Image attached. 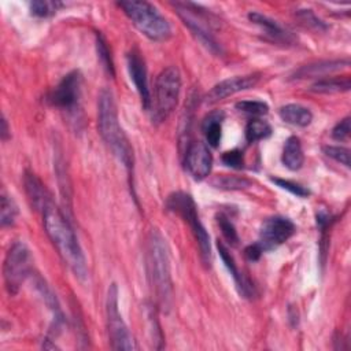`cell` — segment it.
<instances>
[{
	"instance_id": "5",
	"label": "cell",
	"mask_w": 351,
	"mask_h": 351,
	"mask_svg": "<svg viewBox=\"0 0 351 351\" xmlns=\"http://www.w3.org/2000/svg\"><path fill=\"white\" fill-rule=\"evenodd\" d=\"M181 92V74L177 67L163 69L155 81L154 97H151V119L155 125L165 122L176 110Z\"/></svg>"
},
{
	"instance_id": "24",
	"label": "cell",
	"mask_w": 351,
	"mask_h": 351,
	"mask_svg": "<svg viewBox=\"0 0 351 351\" xmlns=\"http://www.w3.org/2000/svg\"><path fill=\"white\" fill-rule=\"evenodd\" d=\"M18 215V206L14 202L12 196L7 195L5 192L1 193V203H0V222L1 226H11L14 225Z\"/></svg>"
},
{
	"instance_id": "3",
	"label": "cell",
	"mask_w": 351,
	"mask_h": 351,
	"mask_svg": "<svg viewBox=\"0 0 351 351\" xmlns=\"http://www.w3.org/2000/svg\"><path fill=\"white\" fill-rule=\"evenodd\" d=\"M148 271L158 304L167 311L173 300V281L167 243L158 229L148 236Z\"/></svg>"
},
{
	"instance_id": "28",
	"label": "cell",
	"mask_w": 351,
	"mask_h": 351,
	"mask_svg": "<svg viewBox=\"0 0 351 351\" xmlns=\"http://www.w3.org/2000/svg\"><path fill=\"white\" fill-rule=\"evenodd\" d=\"M236 108L254 118H261L269 112V106L261 100H241L236 103Z\"/></svg>"
},
{
	"instance_id": "11",
	"label": "cell",
	"mask_w": 351,
	"mask_h": 351,
	"mask_svg": "<svg viewBox=\"0 0 351 351\" xmlns=\"http://www.w3.org/2000/svg\"><path fill=\"white\" fill-rule=\"evenodd\" d=\"M296 232L295 223L282 215H273L266 218L259 229V240L256 241L263 252L276 250L288 241Z\"/></svg>"
},
{
	"instance_id": "22",
	"label": "cell",
	"mask_w": 351,
	"mask_h": 351,
	"mask_svg": "<svg viewBox=\"0 0 351 351\" xmlns=\"http://www.w3.org/2000/svg\"><path fill=\"white\" fill-rule=\"evenodd\" d=\"M350 88H351V80H350L348 75H344V77H325V78H321V80L315 81L310 86V92L332 95V93L348 92Z\"/></svg>"
},
{
	"instance_id": "13",
	"label": "cell",
	"mask_w": 351,
	"mask_h": 351,
	"mask_svg": "<svg viewBox=\"0 0 351 351\" xmlns=\"http://www.w3.org/2000/svg\"><path fill=\"white\" fill-rule=\"evenodd\" d=\"M126 63L130 80L134 84V88L140 96L141 104L144 110H149L151 106V92L148 86V74H147V66L145 60L141 55V52L137 48H133L126 55Z\"/></svg>"
},
{
	"instance_id": "18",
	"label": "cell",
	"mask_w": 351,
	"mask_h": 351,
	"mask_svg": "<svg viewBox=\"0 0 351 351\" xmlns=\"http://www.w3.org/2000/svg\"><path fill=\"white\" fill-rule=\"evenodd\" d=\"M23 181H25V189H26V193H27V197H29V202H30L32 207L36 208V210L43 211L45 204L48 202H51L45 186L43 185L40 178L32 171L25 173V180Z\"/></svg>"
},
{
	"instance_id": "10",
	"label": "cell",
	"mask_w": 351,
	"mask_h": 351,
	"mask_svg": "<svg viewBox=\"0 0 351 351\" xmlns=\"http://www.w3.org/2000/svg\"><path fill=\"white\" fill-rule=\"evenodd\" d=\"M173 5L176 7V11L178 16L182 19L184 25L188 26L191 33L199 40L202 45H204L210 52L215 55L222 52L221 45L214 38V36L207 29V26L203 23L204 18L202 15V11H197L199 5L193 3H178V1L174 3Z\"/></svg>"
},
{
	"instance_id": "9",
	"label": "cell",
	"mask_w": 351,
	"mask_h": 351,
	"mask_svg": "<svg viewBox=\"0 0 351 351\" xmlns=\"http://www.w3.org/2000/svg\"><path fill=\"white\" fill-rule=\"evenodd\" d=\"M82 74L78 70L67 73L48 93L47 101L60 110L74 111L81 99Z\"/></svg>"
},
{
	"instance_id": "31",
	"label": "cell",
	"mask_w": 351,
	"mask_h": 351,
	"mask_svg": "<svg viewBox=\"0 0 351 351\" xmlns=\"http://www.w3.org/2000/svg\"><path fill=\"white\" fill-rule=\"evenodd\" d=\"M298 18L300 19V22L306 26V27H310V29H314V30H318V32H324L328 29V25L321 21L314 12L313 10H299L296 12Z\"/></svg>"
},
{
	"instance_id": "25",
	"label": "cell",
	"mask_w": 351,
	"mask_h": 351,
	"mask_svg": "<svg viewBox=\"0 0 351 351\" xmlns=\"http://www.w3.org/2000/svg\"><path fill=\"white\" fill-rule=\"evenodd\" d=\"M64 4L60 1H49V0H36L29 4V10L32 15L38 18H47L59 11Z\"/></svg>"
},
{
	"instance_id": "26",
	"label": "cell",
	"mask_w": 351,
	"mask_h": 351,
	"mask_svg": "<svg viewBox=\"0 0 351 351\" xmlns=\"http://www.w3.org/2000/svg\"><path fill=\"white\" fill-rule=\"evenodd\" d=\"M96 48H97V56L100 63L103 64V67L106 69V71L110 75H114V62H112V56L110 52V48L107 45L106 38L103 37V34L96 33Z\"/></svg>"
},
{
	"instance_id": "12",
	"label": "cell",
	"mask_w": 351,
	"mask_h": 351,
	"mask_svg": "<svg viewBox=\"0 0 351 351\" xmlns=\"http://www.w3.org/2000/svg\"><path fill=\"white\" fill-rule=\"evenodd\" d=\"M184 167L195 181L204 180L213 169V155L208 145L202 141L188 144L184 154Z\"/></svg>"
},
{
	"instance_id": "16",
	"label": "cell",
	"mask_w": 351,
	"mask_h": 351,
	"mask_svg": "<svg viewBox=\"0 0 351 351\" xmlns=\"http://www.w3.org/2000/svg\"><path fill=\"white\" fill-rule=\"evenodd\" d=\"M350 66L348 59H330V60H318L314 63L304 64L293 71L291 75L292 80H306V78H325L332 73H336L344 67Z\"/></svg>"
},
{
	"instance_id": "36",
	"label": "cell",
	"mask_w": 351,
	"mask_h": 351,
	"mask_svg": "<svg viewBox=\"0 0 351 351\" xmlns=\"http://www.w3.org/2000/svg\"><path fill=\"white\" fill-rule=\"evenodd\" d=\"M0 134H1V140L3 141H7L11 136V132H10V128H8V123H7V119L3 115L1 117V129H0Z\"/></svg>"
},
{
	"instance_id": "20",
	"label": "cell",
	"mask_w": 351,
	"mask_h": 351,
	"mask_svg": "<svg viewBox=\"0 0 351 351\" xmlns=\"http://www.w3.org/2000/svg\"><path fill=\"white\" fill-rule=\"evenodd\" d=\"M278 115L285 123H289L298 128H306L313 121V112L307 107L298 103H289V104L281 106L278 110Z\"/></svg>"
},
{
	"instance_id": "34",
	"label": "cell",
	"mask_w": 351,
	"mask_h": 351,
	"mask_svg": "<svg viewBox=\"0 0 351 351\" xmlns=\"http://www.w3.org/2000/svg\"><path fill=\"white\" fill-rule=\"evenodd\" d=\"M222 162L232 169H241L244 166V156L240 149H230L223 152Z\"/></svg>"
},
{
	"instance_id": "8",
	"label": "cell",
	"mask_w": 351,
	"mask_h": 351,
	"mask_svg": "<svg viewBox=\"0 0 351 351\" xmlns=\"http://www.w3.org/2000/svg\"><path fill=\"white\" fill-rule=\"evenodd\" d=\"M4 282L10 295H15L32 274V254L23 241H15L4 259Z\"/></svg>"
},
{
	"instance_id": "33",
	"label": "cell",
	"mask_w": 351,
	"mask_h": 351,
	"mask_svg": "<svg viewBox=\"0 0 351 351\" xmlns=\"http://www.w3.org/2000/svg\"><path fill=\"white\" fill-rule=\"evenodd\" d=\"M350 117L343 118L341 121H339L335 128L332 129V137L337 141H346L350 137V132H351V123H350Z\"/></svg>"
},
{
	"instance_id": "1",
	"label": "cell",
	"mask_w": 351,
	"mask_h": 351,
	"mask_svg": "<svg viewBox=\"0 0 351 351\" xmlns=\"http://www.w3.org/2000/svg\"><path fill=\"white\" fill-rule=\"evenodd\" d=\"M43 222L45 232L58 250V254L77 278L84 281L88 277V266L77 236L63 215V213L51 202L43 208Z\"/></svg>"
},
{
	"instance_id": "23",
	"label": "cell",
	"mask_w": 351,
	"mask_h": 351,
	"mask_svg": "<svg viewBox=\"0 0 351 351\" xmlns=\"http://www.w3.org/2000/svg\"><path fill=\"white\" fill-rule=\"evenodd\" d=\"M270 134H271V126L261 118H252L245 125V140L248 143H256V141L265 140L270 137Z\"/></svg>"
},
{
	"instance_id": "30",
	"label": "cell",
	"mask_w": 351,
	"mask_h": 351,
	"mask_svg": "<svg viewBox=\"0 0 351 351\" xmlns=\"http://www.w3.org/2000/svg\"><path fill=\"white\" fill-rule=\"evenodd\" d=\"M270 180H271L277 186H280L281 189H285V191H288L289 193H292V195H295V196H298V197L304 199V197L310 196V191H308L306 186H303L302 184H299V182H295V181H291V180L278 178V177H271Z\"/></svg>"
},
{
	"instance_id": "32",
	"label": "cell",
	"mask_w": 351,
	"mask_h": 351,
	"mask_svg": "<svg viewBox=\"0 0 351 351\" xmlns=\"http://www.w3.org/2000/svg\"><path fill=\"white\" fill-rule=\"evenodd\" d=\"M324 154L329 158H332L333 160H336L337 163L350 167V149L346 147H340V145H325L322 148Z\"/></svg>"
},
{
	"instance_id": "27",
	"label": "cell",
	"mask_w": 351,
	"mask_h": 351,
	"mask_svg": "<svg viewBox=\"0 0 351 351\" xmlns=\"http://www.w3.org/2000/svg\"><path fill=\"white\" fill-rule=\"evenodd\" d=\"M213 185L219 189H244L251 185V181L239 176H219L213 181Z\"/></svg>"
},
{
	"instance_id": "6",
	"label": "cell",
	"mask_w": 351,
	"mask_h": 351,
	"mask_svg": "<svg viewBox=\"0 0 351 351\" xmlns=\"http://www.w3.org/2000/svg\"><path fill=\"white\" fill-rule=\"evenodd\" d=\"M166 208L174 214H177L178 217H181L191 228L199 250H200V256L202 261L206 265H210L211 262V243H210V236L206 230V228L203 226L199 213H197V207L195 204L193 197L186 193V192H173L167 196L166 203H165Z\"/></svg>"
},
{
	"instance_id": "35",
	"label": "cell",
	"mask_w": 351,
	"mask_h": 351,
	"mask_svg": "<svg viewBox=\"0 0 351 351\" xmlns=\"http://www.w3.org/2000/svg\"><path fill=\"white\" fill-rule=\"evenodd\" d=\"M262 254H263V250L261 248V245H259L258 243L250 244V245L245 247V250H244L245 258H247L248 261H251V262L258 261V259L262 256Z\"/></svg>"
},
{
	"instance_id": "17",
	"label": "cell",
	"mask_w": 351,
	"mask_h": 351,
	"mask_svg": "<svg viewBox=\"0 0 351 351\" xmlns=\"http://www.w3.org/2000/svg\"><path fill=\"white\" fill-rule=\"evenodd\" d=\"M217 248L219 252V256L223 262V265L226 266L228 271L232 274L236 288L239 291L240 295H243L244 298H252L254 295V285H251V282L244 277L243 273H240V270L237 269V265L234 262L233 255L229 252L228 247H225L222 243H217Z\"/></svg>"
},
{
	"instance_id": "15",
	"label": "cell",
	"mask_w": 351,
	"mask_h": 351,
	"mask_svg": "<svg viewBox=\"0 0 351 351\" xmlns=\"http://www.w3.org/2000/svg\"><path fill=\"white\" fill-rule=\"evenodd\" d=\"M248 19L255 23L256 26H259L265 34V37L267 40H270L274 44H280V45H292L295 44V36L288 32L287 29H284L277 21L271 19L270 16L258 12V11H251L248 14Z\"/></svg>"
},
{
	"instance_id": "19",
	"label": "cell",
	"mask_w": 351,
	"mask_h": 351,
	"mask_svg": "<svg viewBox=\"0 0 351 351\" xmlns=\"http://www.w3.org/2000/svg\"><path fill=\"white\" fill-rule=\"evenodd\" d=\"M281 162L291 171H296L303 166L304 154H303V148L299 137L289 136L285 140L282 147V154H281Z\"/></svg>"
},
{
	"instance_id": "2",
	"label": "cell",
	"mask_w": 351,
	"mask_h": 351,
	"mask_svg": "<svg viewBox=\"0 0 351 351\" xmlns=\"http://www.w3.org/2000/svg\"><path fill=\"white\" fill-rule=\"evenodd\" d=\"M97 125H99V133L101 138L104 140L106 145L110 148L112 155L118 159L119 163H122L126 170L130 173L133 170V148L130 145V141L123 132L117 103L114 99V95L110 89L104 88L99 93L97 100Z\"/></svg>"
},
{
	"instance_id": "4",
	"label": "cell",
	"mask_w": 351,
	"mask_h": 351,
	"mask_svg": "<svg viewBox=\"0 0 351 351\" xmlns=\"http://www.w3.org/2000/svg\"><path fill=\"white\" fill-rule=\"evenodd\" d=\"M125 15L145 37L154 41H165L171 36V26L169 21L159 12V10L144 0L119 1Z\"/></svg>"
},
{
	"instance_id": "14",
	"label": "cell",
	"mask_w": 351,
	"mask_h": 351,
	"mask_svg": "<svg viewBox=\"0 0 351 351\" xmlns=\"http://www.w3.org/2000/svg\"><path fill=\"white\" fill-rule=\"evenodd\" d=\"M259 81L258 74H248V75H236L232 78H226L215 84L204 96V101L207 104L218 103L234 93L241 90H247L254 88Z\"/></svg>"
},
{
	"instance_id": "21",
	"label": "cell",
	"mask_w": 351,
	"mask_h": 351,
	"mask_svg": "<svg viewBox=\"0 0 351 351\" xmlns=\"http://www.w3.org/2000/svg\"><path fill=\"white\" fill-rule=\"evenodd\" d=\"M222 111H211L207 114L202 122V132L207 144L213 148H217L222 138V122H223Z\"/></svg>"
},
{
	"instance_id": "29",
	"label": "cell",
	"mask_w": 351,
	"mask_h": 351,
	"mask_svg": "<svg viewBox=\"0 0 351 351\" xmlns=\"http://www.w3.org/2000/svg\"><path fill=\"white\" fill-rule=\"evenodd\" d=\"M217 222H218V226L223 234V237L226 239V241L230 244V245H237L240 239H239V234H237V230L233 225V222L223 214H218L217 215Z\"/></svg>"
},
{
	"instance_id": "7",
	"label": "cell",
	"mask_w": 351,
	"mask_h": 351,
	"mask_svg": "<svg viewBox=\"0 0 351 351\" xmlns=\"http://www.w3.org/2000/svg\"><path fill=\"white\" fill-rule=\"evenodd\" d=\"M118 295L119 292L117 284H111L108 287L106 298V321L110 344L112 350H136L137 347L134 339L119 311Z\"/></svg>"
}]
</instances>
